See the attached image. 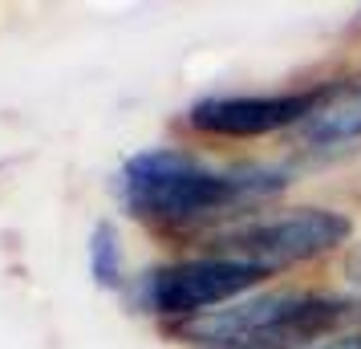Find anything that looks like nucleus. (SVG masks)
Here are the masks:
<instances>
[{"mask_svg":"<svg viewBox=\"0 0 361 349\" xmlns=\"http://www.w3.org/2000/svg\"><path fill=\"white\" fill-rule=\"evenodd\" d=\"M293 171L272 163L212 166L183 147H150L118 171V200L134 219L159 232H195L219 219H240L288 191Z\"/></svg>","mask_w":361,"mask_h":349,"instance_id":"obj_1","label":"nucleus"},{"mask_svg":"<svg viewBox=\"0 0 361 349\" xmlns=\"http://www.w3.org/2000/svg\"><path fill=\"white\" fill-rule=\"evenodd\" d=\"M166 329L195 349H309L361 329V297L276 288Z\"/></svg>","mask_w":361,"mask_h":349,"instance_id":"obj_2","label":"nucleus"},{"mask_svg":"<svg viewBox=\"0 0 361 349\" xmlns=\"http://www.w3.org/2000/svg\"><path fill=\"white\" fill-rule=\"evenodd\" d=\"M353 235V219L337 207H288L280 216H256L228 224L212 240V256H231L264 268L268 276L276 268H293L317 256H329Z\"/></svg>","mask_w":361,"mask_h":349,"instance_id":"obj_3","label":"nucleus"},{"mask_svg":"<svg viewBox=\"0 0 361 349\" xmlns=\"http://www.w3.org/2000/svg\"><path fill=\"white\" fill-rule=\"evenodd\" d=\"M268 272L247 260L231 256H187L171 264H154L134 281V305L147 317H159L166 325H179L212 309H224L231 300L252 293Z\"/></svg>","mask_w":361,"mask_h":349,"instance_id":"obj_4","label":"nucleus"},{"mask_svg":"<svg viewBox=\"0 0 361 349\" xmlns=\"http://www.w3.org/2000/svg\"><path fill=\"white\" fill-rule=\"evenodd\" d=\"M329 98V82L293 90V94H231V98H199L183 122L207 138H264L276 130H296L305 118Z\"/></svg>","mask_w":361,"mask_h":349,"instance_id":"obj_5","label":"nucleus"},{"mask_svg":"<svg viewBox=\"0 0 361 349\" xmlns=\"http://www.w3.org/2000/svg\"><path fill=\"white\" fill-rule=\"evenodd\" d=\"M296 138L317 150L357 142L361 138V73L329 82V98L296 126Z\"/></svg>","mask_w":361,"mask_h":349,"instance_id":"obj_6","label":"nucleus"},{"mask_svg":"<svg viewBox=\"0 0 361 349\" xmlns=\"http://www.w3.org/2000/svg\"><path fill=\"white\" fill-rule=\"evenodd\" d=\"M85 256H90V276H94L98 288H110L114 293V288L126 284V256H122V240H118V228L110 219L94 224Z\"/></svg>","mask_w":361,"mask_h":349,"instance_id":"obj_7","label":"nucleus"},{"mask_svg":"<svg viewBox=\"0 0 361 349\" xmlns=\"http://www.w3.org/2000/svg\"><path fill=\"white\" fill-rule=\"evenodd\" d=\"M309 349H361V329L353 333H341V337H329V341H317Z\"/></svg>","mask_w":361,"mask_h":349,"instance_id":"obj_8","label":"nucleus"},{"mask_svg":"<svg viewBox=\"0 0 361 349\" xmlns=\"http://www.w3.org/2000/svg\"><path fill=\"white\" fill-rule=\"evenodd\" d=\"M345 276H349V284H357L361 288V244L345 256Z\"/></svg>","mask_w":361,"mask_h":349,"instance_id":"obj_9","label":"nucleus"}]
</instances>
